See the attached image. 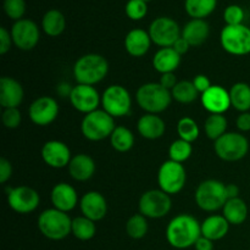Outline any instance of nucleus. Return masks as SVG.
Masks as SVG:
<instances>
[{"mask_svg": "<svg viewBox=\"0 0 250 250\" xmlns=\"http://www.w3.org/2000/svg\"><path fill=\"white\" fill-rule=\"evenodd\" d=\"M59 111L60 109H59L58 102L54 98L43 95L32 102L28 109V115L34 125L44 127L49 126L55 121Z\"/></svg>", "mask_w": 250, "mask_h": 250, "instance_id": "obj_16", "label": "nucleus"}, {"mask_svg": "<svg viewBox=\"0 0 250 250\" xmlns=\"http://www.w3.org/2000/svg\"><path fill=\"white\" fill-rule=\"evenodd\" d=\"M97 222L92 221L85 216H78L72 220V229H71V234H73L75 238L78 241L87 242L94 238L95 233H97Z\"/></svg>", "mask_w": 250, "mask_h": 250, "instance_id": "obj_32", "label": "nucleus"}, {"mask_svg": "<svg viewBox=\"0 0 250 250\" xmlns=\"http://www.w3.org/2000/svg\"><path fill=\"white\" fill-rule=\"evenodd\" d=\"M7 204L15 212L27 215L37 210L41 203L38 192L28 186H20L6 189Z\"/></svg>", "mask_w": 250, "mask_h": 250, "instance_id": "obj_13", "label": "nucleus"}, {"mask_svg": "<svg viewBox=\"0 0 250 250\" xmlns=\"http://www.w3.org/2000/svg\"><path fill=\"white\" fill-rule=\"evenodd\" d=\"M210 36V26L205 20L192 19L185 24L181 37L189 43L190 46H200Z\"/></svg>", "mask_w": 250, "mask_h": 250, "instance_id": "obj_25", "label": "nucleus"}, {"mask_svg": "<svg viewBox=\"0 0 250 250\" xmlns=\"http://www.w3.org/2000/svg\"><path fill=\"white\" fill-rule=\"evenodd\" d=\"M72 72L78 84L95 85L109 73V62L100 54H85L76 61Z\"/></svg>", "mask_w": 250, "mask_h": 250, "instance_id": "obj_2", "label": "nucleus"}, {"mask_svg": "<svg viewBox=\"0 0 250 250\" xmlns=\"http://www.w3.org/2000/svg\"><path fill=\"white\" fill-rule=\"evenodd\" d=\"M182 55L177 53L172 46L160 48L153 56V67L160 75L175 72L181 65Z\"/></svg>", "mask_w": 250, "mask_h": 250, "instance_id": "obj_26", "label": "nucleus"}, {"mask_svg": "<svg viewBox=\"0 0 250 250\" xmlns=\"http://www.w3.org/2000/svg\"><path fill=\"white\" fill-rule=\"evenodd\" d=\"M226 193L229 199H233V198H239L241 189H239V187L237 185L229 183V185H226Z\"/></svg>", "mask_w": 250, "mask_h": 250, "instance_id": "obj_50", "label": "nucleus"}, {"mask_svg": "<svg viewBox=\"0 0 250 250\" xmlns=\"http://www.w3.org/2000/svg\"><path fill=\"white\" fill-rule=\"evenodd\" d=\"M68 173L77 182H85L90 180L95 173V161L88 154H77L72 156L67 166Z\"/></svg>", "mask_w": 250, "mask_h": 250, "instance_id": "obj_23", "label": "nucleus"}, {"mask_svg": "<svg viewBox=\"0 0 250 250\" xmlns=\"http://www.w3.org/2000/svg\"><path fill=\"white\" fill-rule=\"evenodd\" d=\"M80 209L83 216L92 221H102L107 214V202L102 193L97 190H89L84 193L80 199Z\"/></svg>", "mask_w": 250, "mask_h": 250, "instance_id": "obj_18", "label": "nucleus"}, {"mask_svg": "<svg viewBox=\"0 0 250 250\" xmlns=\"http://www.w3.org/2000/svg\"><path fill=\"white\" fill-rule=\"evenodd\" d=\"M111 146L119 153H127L134 146V134L125 126H116L110 137Z\"/></svg>", "mask_w": 250, "mask_h": 250, "instance_id": "obj_31", "label": "nucleus"}, {"mask_svg": "<svg viewBox=\"0 0 250 250\" xmlns=\"http://www.w3.org/2000/svg\"><path fill=\"white\" fill-rule=\"evenodd\" d=\"M217 0H186L185 9L192 19L204 20L216 9Z\"/></svg>", "mask_w": 250, "mask_h": 250, "instance_id": "obj_34", "label": "nucleus"}, {"mask_svg": "<svg viewBox=\"0 0 250 250\" xmlns=\"http://www.w3.org/2000/svg\"><path fill=\"white\" fill-rule=\"evenodd\" d=\"M202 236L216 242L226 237L229 231V224L224 215H210L202 222Z\"/></svg>", "mask_w": 250, "mask_h": 250, "instance_id": "obj_27", "label": "nucleus"}, {"mask_svg": "<svg viewBox=\"0 0 250 250\" xmlns=\"http://www.w3.org/2000/svg\"><path fill=\"white\" fill-rule=\"evenodd\" d=\"M12 176V165L7 159H0V183L5 185Z\"/></svg>", "mask_w": 250, "mask_h": 250, "instance_id": "obj_45", "label": "nucleus"}, {"mask_svg": "<svg viewBox=\"0 0 250 250\" xmlns=\"http://www.w3.org/2000/svg\"><path fill=\"white\" fill-rule=\"evenodd\" d=\"M193 153L192 143L186 142L183 139L178 138L171 143L170 148H168V158L170 160L176 161V163L183 164L190 158Z\"/></svg>", "mask_w": 250, "mask_h": 250, "instance_id": "obj_38", "label": "nucleus"}, {"mask_svg": "<svg viewBox=\"0 0 250 250\" xmlns=\"http://www.w3.org/2000/svg\"><path fill=\"white\" fill-rule=\"evenodd\" d=\"M12 44L14 42H12L11 33L5 27H1L0 28V54L5 55L6 53H9Z\"/></svg>", "mask_w": 250, "mask_h": 250, "instance_id": "obj_43", "label": "nucleus"}, {"mask_svg": "<svg viewBox=\"0 0 250 250\" xmlns=\"http://www.w3.org/2000/svg\"><path fill=\"white\" fill-rule=\"evenodd\" d=\"M125 11L128 19L133 20V21H139V20L144 19L148 12V5L146 1L143 0H128L125 7Z\"/></svg>", "mask_w": 250, "mask_h": 250, "instance_id": "obj_39", "label": "nucleus"}, {"mask_svg": "<svg viewBox=\"0 0 250 250\" xmlns=\"http://www.w3.org/2000/svg\"><path fill=\"white\" fill-rule=\"evenodd\" d=\"M41 155L45 165L53 168L67 167L72 155L71 150L66 143L61 141H48L43 144Z\"/></svg>", "mask_w": 250, "mask_h": 250, "instance_id": "obj_17", "label": "nucleus"}, {"mask_svg": "<svg viewBox=\"0 0 250 250\" xmlns=\"http://www.w3.org/2000/svg\"><path fill=\"white\" fill-rule=\"evenodd\" d=\"M195 250H214V242L205 237H200L194 244Z\"/></svg>", "mask_w": 250, "mask_h": 250, "instance_id": "obj_49", "label": "nucleus"}, {"mask_svg": "<svg viewBox=\"0 0 250 250\" xmlns=\"http://www.w3.org/2000/svg\"><path fill=\"white\" fill-rule=\"evenodd\" d=\"M220 43L226 53L234 56L250 54V28L246 24L225 26L220 33Z\"/></svg>", "mask_w": 250, "mask_h": 250, "instance_id": "obj_8", "label": "nucleus"}, {"mask_svg": "<svg viewBox=\"0 0 250 250\" xmlns=\"http://www.w3.org/2000/svg\"><path fill=\"white\" fill-rule=\"evenodd\" d=\"M229 92L232 107L239 112L250 111V85L248 83H234Z\"/></svg>", "mask_w": 250, "mask_h": 250, "instance_id": "obj_30", "label": "nucleus"}, {"mask_svg": "<svg viewBox=\"0 0 250 250\" xmlns=\"http://www.w3.org/2000/svg\"><path fill=\"white\" fill-rule=\"evenodd\" d=\"M172 48L175 49V50L177 51V53L180 54V55H183V54L188 53V50H189L190 45H189V43H188V42L186 41L185 38H182V37H181V38H178L177 41H176V43L173 44Z\"/></svg>", "mask_w": 250, "mask_h": 250, "instance_id": "obj_48", "label": "nucleus"}, {"mask_svg": "<svg viewBox=\"0 0 250 250\" xmlns=\"http://www.w3.org/2000/svg\"><path fill=\"white\" fill-rule=\"evenodd\" d=\"M177 134L183 141L193 143V142H195L199 138V126H198L195 120H193L192 117L185 116L180 119V121L177 122Z\"/></svg>", "mask_w": 250, "mask_h": 250, "instance_id": "obj_37", "label": "nucleus"}, {"mask_svg": "<svg viewBox=\"0 0 250 250\" xmlns=\"http://www.w3.org/2000/svg\"><path fill=\"white\" fill-rule=\"evenodd\" d=\"M159 83H160L164 88H166V89L171 92V90L175 88V85L178 83V81H177V77H176L175 72H171V73H164V75H161Z\"/></svg>", "mask_w": 250, "mask_h": 250, "instance_id": "obj_46", "label": "nucleus"}, {"mask_svg": "<svg viewBox=\"0 0 250 250\" xmlns=\"http://www.w3.org/2000/svg\"><path fill=\"white\" fill-rule=\"evenodd\" d=\"M4 11L7 17L16 22L23 17L26 12V2L24 0H4Z\"/></svg>", "mask_w": 250, "mask_h": 250, "instance_id": "obj_40", "label": "nucleus"}, {"mask_svg": "<svg viewBox=\"0 0 250 250\" xmlns=\"http://www.w3.org/2000/svg\"><path fill=\"white\" fill-rule=\"evenodd\" d=\"M68 99L73 109L84 115L98 110L99 105L102 104V95L94 85L78 84V83L72 87Z\"/></svg>", "mask_w": 250, "mask_h": 250, "instance_id": "obj_15", "label": "nucleus"}, {"mask_svg": "<svg viewBox=\"0 0 250 250\" xmlns=\"http://www.w3.org/2000/svg\"><path fill=\"white\" fill-rule=\"evenodd\" d=\"M193 84H194L195 89L198 90V93H199L200 95L203 94V93L207 92L208 89H210L211 88V81L209 80V77L205 75H197L192 80Z\"/></svg>", "mask_w": 250, "mask_h": 250, "instance_id": "obj_44", "label": "nucleus"}, {"mask_svg": "<svg viewBox=\"0 0 250 250\" xmlns=\"http://www.w3.org/2000/svg\"><path fill=\"white\" fill-rule=\"evenodd\" d=\"M115 128V119L103 109L84 115L81 122V132L83 137L90 142H100L110 138Z\"/></svg>", "mask_w": 250, "mask_h": 250, "instance_id": "obj_6", "label": "nucleus"}, {"mask_svg": "<svg viewBox=\"0 0 250 250\" xmlns=\"http://www.w3.org/2000/svg\"><path fill=\"white\" fill-rule=\"evenodd\" d=\"M10 33H11L14 45L23 51L36 48L41 38V32L37 23L28 19H22L15 22Z\"/></svg>", "mask_w": 250, "mask_h": 250, "instance_id": "obj_14", "label": "nucleus"}, {"mask_svg": "<svg viewBox=\"0 0 250 250\" xmlns=\"http://www.w3.org/2000/svg\"><path fill=\"white\" fill-rule=\"evenodd\" d=\"M1 121L4 126L9 129H15L21 125L22 115L19 107H11V109H4L1 115Z\"/></svg>", "mask_w": 250, "mask_h": 250, "instance_id": "obj_42", "label": "nucleus"}, {"mask_svg": "<svg viewBox=\"0 0 250 250\" xmlns=\"http://www.w3.org/2000/svg\"><path fill=\"white\" fill-rule=\"evenodd\" d=\"M198 207L207 212H215L222 209L229 200L226 185L217 180H205L198 185L194 193Z\"/></svg>", "mask_w": 250, "mask_h": 250, "instance_id": "obj_5", "label": "nucleus"}, {"mask_svg": "<svg viewBox=\"0 0 250 250\" xmlns=\"http://www.w3.org/2000/svg\"><path fill=\"white\" fill-rule=\"evenodd\" d=\"M137 129L143 138L155 141L164 136L166 131V125L159 115L146 114L139 117L137 122Z\"/></svg>", "mask_w": 250, "mask_h": 250, "instance_id": "obj_24", "label": "nucleus"}, {"mask_svg": "<svg viewBox=\"0 0 250 250\" xmlns=\"http://www.w3.org/2000/svg\"><path fill=\"white\" fill-rule=\"evenodd\" d=\"M23 98L24 90L19 81L7 76L0 78V105L4 109L19 107Z\"/></svg>", "mask_w": 250, "mask_h": 250, "instance_id": "obj_20", "label": "nucleus"}, {"mask_svg": "<svg viewBox=\"0 0 250 250\" xmlns=\"http://www.w3.org/2000/svg\"><path fill=\"white\" fill-rule=\"evenodd\" d=\"M171 208V197L160 188L146 190L139 198V212L146 219H163L170 212Z\"/></svg>", "mask_w": 250, "mask_h": 250, "instance_id": "obj_10", "label": "nucleus"}, {"mask_svg": "<svg viewBox=\"0 0 250 250\" xmlns=\"http://www.w3.org/2000/svg\"><path fill=\"white\" fill-rule=\"evenodd\" d=\"M203 107L210 114H225L231 107L229 92L224 87L212 84L210 89L200 95Z\"/></svg>", "mask_w": 250, "mask_h": 250, "instance_id": "obj_19", "label": "nucleus"}, {"mask_svg": "<svg viewBox=\"0 0 250 250\" xmlns=\"http://www.w3.org/2000/svg\"><path fill=\"white\" fill-rule=\"evenodd\" d=\"M151 38L149 32L142 28L131 29L125 37V49L127 54L133 58H142L149 51L151 46Z\"/></svg>", "mask_w": 250, "mask_h": 250, "instance_id": "obj_22", "label": "nucleus"}, {"mask_svg": "<svg viewBox=\"0 0 250 250\" xmlns=\"http://www.w3.org/2000/svg\"><path fill=\"white\" fill-rule=\"evenodd\" d=\"M148 32L154 44L160 48H170L178 38H181L182 29L173 19L161 16L151 22Z\"/></svg>", "mask_w": 250, "mask_h": 250, "instance_id": "obj_12", "label": "nucleus"}, {"mask_svg": "<svg viewBox=\"0 0 250 250\" xmlns=\"http://www.w3.org/2000/svg\"><path fill=\"white\" fill-rule=\"evenodd\" d=\"M237 128L241 132H249L250 131V111L241 112L236 120Z\"/></svg>", "mask_w": 250, "mask_h": 250, "instance_id": "obj_47", "label": "nucleus"}, {"mask_svg": "<svg viewBox=\"0 0 250 250\" xmlns=\"http://www.w3.org/2000/svg\"><path fill=\"white\" fill-rule=\"evenodd\" d=\"M172 99L180 104H192L198 99V90L192 81H178L177 84L171 90Z\"/></svg>", "mask_w": 250, "mask_h": 250, "instance_id": "obj_35", "label": "nucleus"}, {"mask_svg": "<svg viewBox=\"0 0 250 250\" xmlns=\"http://www.w3.org/2000/svg\"><path fill=\"white\" fill-rule=\"evenodd\" d=\"M229 122L224 114H210L204 121L205 134L211 141H217L227 132Z\"/></svg>", "mask_w": 250, "mask_h": 250, "instance_id": "obj_33", "label": "nucleus"}, {"mask_svg": "<svg viewBox=\"0 0 250 250\" xmlns=\"http://www.w3.org/2000/svg\"><path fill=\"white\" fill-rule=\"evenodd\" d=\"M143 1H149V0H143Z\"/></svg>", "mask_w": 250, "mask_h": 250, "instance_id": "obj_51", "label": "nucleus"}, {"mask_svg": "<svg viewBox=\"0 0 250 250\" xmlns=\"http://www.w3.org/2000/svg\"><path fill=\"white\" fill-rule=\"evenodd\" d=\"M186 181H187V172L182 164L168 159L159 167V188L168 195L178 194L185 188Z\"/></svg>", "mask_w": 250, "mask_h": 250, "instance_id": "obj_9", "label": "nucleus"}, {"mask_svg": "<svg viewBox=\"0 0 250 250\" xmlns=\"http://www.w3.org/2000/svg\"><path fill=\"white\" fill-rule=\"evenodd\" d=\"M149 225L148 219L139 212V214H134L127 220L126 222V233L129 238L138 239L144 238L148 233Z\"/></svg>", "mask_w": 250, "mask_h": 250, "instance_id": "obj_36", "label": "nucleus"}, {"mask_svg": "<svg viewBox=\"0 0 250 250\" xmlns=\"http://www.w3.org/2000/svg\"><path fill=\"white\" fill-rule=\"evenodd\" d=\"M102 106L114 119L127 116L132 109V97L124 85L111 84L102 94Z\"/></svg>", "mask_w": 250, "mask_h": 250, "instance_id": "obj_11", "label": "nucleus"}, {"mask_svg": "<svg viewBox=\"0 0 250 250\" xmlns=\"http://www.w3.org/2000/svg\"><path fill=\"white\" fill-rule=\"evenodd\" d=\"M248 205L242 198L229 199L222 208V215L229 221V225L239 226L248 219Z\"/></svg>", "mask_w": 250, "mask_h": 250, "instance_id": "obj_28", "label": "nucleus"}, {"mask_svg": "<svg viewBox=\"0 0 250 250\" xmlns=\"http://www.w3.org/2000/svg\"><path fill=\"white\" fill-rule=\"evenodd\" d=\"M38 229L45 238L50 241H62L72 229V219L67 212L50 208L42 211L38 216Z\"/></svg>", "mask_w": 250, "mask_h": 250, "instance_id": "obj_4", "label": "nucleus"}, {"mask_svg": "<svg viewBox=\"0 0 250 250\" xmlns=\"http://www.w3.org/2000/svg\"><path fill=\"white\" fill-rule=\"evenodd\" d=\"M50 200L53 208L68 214L77 207L78 194L72 186L66 182H60L51 189Z\"/></svg>", "mask_w": 250, "mask_h": 250, "instance_id": "obj_21", "label": "nucleus"}, {"mask_svg": "<svg viewBox=\"0 0 250 250\" xmlns=\"http://www.w3.org/2000/svg\"><path fill=\"white\" fill-rule=\"evenodd\" d=\"M214 150L221 160L234 163L246 158L249 151V141L239 132H226L215 141Z\"/></svg>", "mask_w": 250, "mask_h": 250, "instance_id": "obj_7", "label": "nucleus"}, {"mask_svg": "<svg viewBox=\"0 0 250 250\" xmlns=\"http://www.w3.org/2000/svg\"><path fill=\"white\" fill-rule=\"evenodd\" d=\"M42 28L49 37H59L66 28L65 16L59 10H49L44 14L42 20Z\"/></svg>", "mask_w": 250, "mask_h": 250, "instance_id": "obj_29", "label": "nucleus"}, {"mask_svg": "<svg viewBox=\"0 0 250 250\" xmlns=\"http://www.w3.org/2000/svg\"><path fill=\"white\" fill-rule=\"evenodd\" d=\"M194 216L180 214L173 217L166 227V239L176 249H187L194 247L195 242L202 237V226Z\"/></svg>", "mask_w": 250, "mask_h": 250, "instance_id": "obj_1", "label": "nucleus"}, {"mask_svg": "<svg viewBox=\"0 0 250 250\" xmlns=\"http://www.w3.org/2000/svg\"><path fill=\"white\" fill-rule=\"evenodd\" d=\"M136 100L138 106L146 114L159 115L170 106L172 95L159 82H148L137 89Z\"/></svg>", "mask_w": 250, "mask_h": 250, "instance_id": "obj_3", "label": "nucleus"}, {"mask_svg": "<svg viewBox=\"0 0 250 250\" xmlns=\"http://www.w3.org/2000/svg\"><path fill=\"white\" fill-rule=\"evenodd\" d=\"M224 20L226 26L242 24L244 20V10L239 5H229L224 11Z\"/></svg>", "mask_w": 250, "mask_h": 250, "instance_id": "obj_41", "label": "nucleus"}]
</instances>
